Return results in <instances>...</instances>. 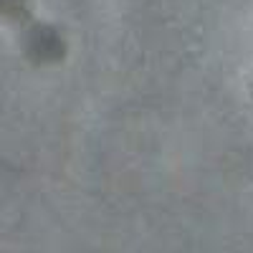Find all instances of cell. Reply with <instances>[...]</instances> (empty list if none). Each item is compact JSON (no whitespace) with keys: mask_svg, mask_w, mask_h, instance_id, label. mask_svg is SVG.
<instances>
[]
</instances>
